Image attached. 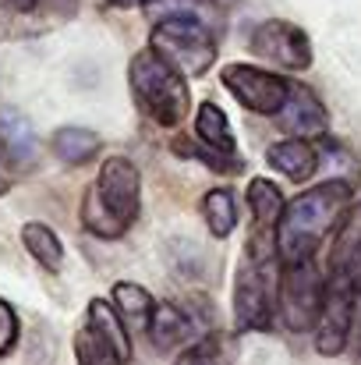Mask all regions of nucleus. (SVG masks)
<instances>
[{
	"label": "nucleus",
	"instance_id": "393cba45",
	"mask_svg": "<svg viewBox=\"0 0 361 365\" xmlns=\"http://www.w3.org/2000/svg\"><path fill=\"white\" fill-rule=\"evenodd\" d=\"M18 330H21V327H18V312L11 309V302L0 298V359L14 351V344H18Z\"/></svg>",
	"mask_w": 361,
	"mask_h": 365
},
{
	"label": "nucleus",
	"instance_id": "4be33fe9",
	"mask_svg": "<svg viewBox=\"0 0 361 365\" xmlns=\"http://www.w3.org/2000/svg\"><path fill=\"white\" fill-rule=\"evenodd\" d=\"M142 11L149 14L152 25L170 21V18H202L216 29V0H142Z\"/></svg>",
	"mask_w": 361,
	"mask_h": 365
},
{
	"label": "nucleus",
	"instance_id": "aec40b11",
	"mask_svg": "<svg viewBox=\"0 0 361 365\" xmlns=\"http://www.w3.org/2000/svg\"><path fill=\"white\" fill-rule=\"evenodd\" d=\"M202 220L213 238H231L238 227V199L231 188H209L202 195Z\"/></svg>",
	"mask_w": 361,
	"mask_h": 365
},
{
	"label": "nucleus",
	"instance_id": "bb28decb",
	"mask_svg": "<svg viewBox=\"0 0 361 365\" xmlns=\"http://www.w3.org/2000/svg\"><path fill=\"white\" fill-rule=\"evenodd\" d=\"M7 192H11V163H7V156L0 149V195H7Z\"/></svg>",
	"mask_w": 361,
	"mask_h": 365
},
{
	"label": "nucleus",
	"instance_id": "ddd939ff",
	"mask_svg": "<svg viewBox=\"0 0 361 365\" xmlns=\"http://www.w3.org/2000/svg\"><path fill=\"white\" fill-rule=\"evenodd\" d=\"M266 163L294 185H305L319 170V145L308 138H280L266 149Z\"/></svg>",
	"mask_w": 361,
	"mask_h": 365
},
{
	"label": "nucleus",
	"instance_id": "a878e982",
	"mask_svg": "<svg viewBox=\"0 0 361 365\" xmlns=\"http://www.w3.org/2000/svg\"><path fill=\"white\" fill-rule=\"evenodd\" d=\"M39 4H46L53 14H61V18H71L75 11H78V0H39Z\"/></svg>",
	"mask_w": 361,
	"mask_h": 365
},
{
	"label": "nucleus",
	"instance_id": "dca6fc26",
	"mask_svg": "<svg viewBox=\"0 0 361 365\" xmlns=\"http://www.w3.org/2000/svg\"><path fill=\"white\" fill-rule=\"evenodd\" d=\"M50 149H53V156H57L61 163H68V167H82V163H89V160H96V156H100L103 138H100L93 128L64 124V128H57V131H53Z\"/></svg>",
	"mask_w": 361,
	"mask_h": 365
},
{
	"label": "nucleus",
	"instance_id": "6e6552de",
	"mask_svg": "<svg viewBox=\"0 0 361 365\" xmlns=\"http://www.w3.org/2000/svg\"><path fill=\"white\" fill-rule=\"evenodd\" d=\"M248 50H251V57H258L280 71H308L312 57H315L308 32L294 21H283V18L258 21L248 36Z\"/></svg>",
	"mask_w": 361,
	"mask_h": 365
},
{
	"label": "nucleus",
	"instance_id": "1a4fd4ad",
	"mask_svg": "<svg viewBox=\"0 0 361 365\" xmlns=\"http://www.w3.org/2000/svg\"><path fill=\"white\" fill-rule=\"evenodd\" d=\"M355 305H358V287L355 280L347 277H333L330 291H326V305H323V316L315 323V351L323 359H337L347 341H351V330H355Z\"/></svg>",
	"mask_w": 361,
	"mask_h": 365
},
{
	"label": "nucleus",
	"instance_id": "0eeeda50",
	"mask_svg": "<svg viewBox=\"0 0 361 365\" xmlns=\"http://www.w3.org/2000/svg\"><path fill=\"white\" fill-rule=\"evenodd\" d=\"M220 82L244 110H251L258 118H276L291 100L294 78H283L280 71H266L258 64H224Z\"/></svg>",
	"mask_w": 361,
	"mask_h": 365
},
{
	"label": "nucleus",
	"instance_id": "a211bd4d",
	"mask_svg": "<svg viewBox=\"0 0 361 365\" xmlns=\"http://www.w3.org/2000/svg\"><path fill=\"white\" fill-rule=\"evenodd\" d=\"M21 245L25 252L50 273H61L64 269V242L57 238V231L50 224H39V220H28L21 227Z\"/></svg>",
	"mask_w": 361,
	"mask_h": 365
},
{
	"label": "nucleus",
	"instance_id": "6ab92c4d",
	"mask_svg": "<svg viewBox=\"0 0 361 365\" xmlns=\"http://www.w3.org/2000/svg\"><path fill=\"white\" fill-rule=\"evenodd\" d=\"M110 302H114V309L120 312V319L131 323V327H138V330H145L149 319H152V312H156L152 294L142 284H135V280H117L114 291H110Z\"/></svg>",
	"mask_w": 361,
	"mask_h": 365
},
{
	"label": "nucleus",
	"instance_id": "5701e85b",
	"mask_svg": "<svg viewBox=\"0 0 361 365\" xmlns=\"http://www.w3.org/2000/svg\"><path fill=\"white\" fill-rule=\"evenodd\" d=\"M174 153L177 156H192V160H202L206 167H213L216 174H241L244 170V160L241 156H224V153H213L209 145H195V142H188V138H177L174 142Z\"/></svg>",
	"mask_w": 361,
	"mask_h": 365
},
{
	"label": "nucleus",
	"instance_id": "7ed1b4c3",
	"mask_svg": "<svg viewBox=\"0 0 361 365\" xmlns=\"http://www.w3.org/2000/svg\"><path fill=\"white\" fill-rule=\"evenodd\" d=\"M280 255L276 242L248 238L234 273V327L238 334H266L276 327L280 312Z\"/></svg>",
	"mask_w": 361,
	"mask_h": 365
},
{
	"label": "nucleus",
	"instance_id": "9b49d317",
	"mask_svg": "<svg viewBox=\"0 0 361 365\" xmlns=\"http://www.w3.org/2000/svg\"><path fill=\"white\" fill-rule=\"evenodd\" d=\"M244 199H248V213H251V238L276 242V227H280V217L287 210L280 185H273L269 178H251L244 188Z\"/></svg>",
	"mask_w": 361,
	"mask_h": 365
},
{
	"label": "nucleus",
	"instance_id": "412c9836",
	"mask_svg": "<svg viewBox=\"0 0 361 365\" xmlns=\"http://www.w3.org/2000/svg\"><path fill=\"white\" fill-rule=\"evenodd\" d=\"M75 359L78 365H124L127 359L120 355V348L93 323H85L75 334Z\"/></svg>",
	"mask_w": 361,
	"mask_h": 365
},
{
	"label": "nucleus",
	"instance_id": "4468645a",
	"mask_svg": "<svg viewBox=\"0 0 361 365\" xmlns=\"http://www.w3.org/2000/svg\"><path fill=\"white\" fill-rule=\"evenodd\" d=\"M145 334H149L156 351H174V348H181V344H188L195 337V316L184 312L174 302H163V305H156Z\"/></svg>",
	"mask_w": 361,
	"mask_h": 365
},
{
	"label": "nucleus",
	"instance_id": "39448f33",
	"mask_svg": "<svg viewBox=\"0 0 361 365\" xmlns=\"http://www.w3.org/2000/svg\"><path fill=\"white\" fill-rule=\"evenodd\" d=\"M149 46L159 57H167L184 78H202L220 53L216 29L202 18H170V21L152 25Z\"/></svg>",
	"mask_w": 361,
	"mask_h": 365
},
{
	"label": "nucleus",
	"instance_id": "9d476101",
	"mask_svg": "<svg viewBox=\"0 0 361 365\" xmlns=\"http://www.w3.org/2000/svg\"><path fill=\"white\" fill-rule=\"evenodd\" d=\"M273 121L287 131V138H308V142H315V138L326 135L330 114H326L323 100H319L308 86L291 82V100H287V107H283Z\"/></svg>",
	"mask_w": 361,
	"mask_h": 365
},
{
	"label": "nucleus",
	"instance_id": "c756f323",
	"mask_svg": "<svg viewBox=\"0 0 361 365\" xmlns=\"http://www.w3.org/2000/svg\"><path fill=\"white\" fill-rule=\"evenodd\" d=\"M358 365H361V348H358Z\"/></svg>",
	"mask_w": 361,
	"mask_h": 365
},
{
	"label": "nucleus",
	"instance_id": "f03ea898",
	"mask_svg": "<svg viewBox=\"0 0 361 365\" xmlns=\"http://www.w3.org/2000/svg\"><path fill=\"white\" fill-rule=\"evenodd\" d=\"M142 213V174L127 156H107L100 163L96 181L82 195V227L93 238L117 242L124 238Z\"/></svg>",
	"mask_w": 361,
	"mask_h": 365
},
{
	"label": "nucleus",
	"instance_id": "b1692460",
	"mask_svg": "<svg viewBox=\"0 0 361 365\" xmlns=\"http://www.w3.org/2000/svg\"><path fill=\"white\" fill-rule=\"evenodd\" d=\"M224 344H227V341H224L220 334H213V337H206V341L192 344V348L177 359V365H231Z\"/></svg>",
	"mask_w": 361,
	"mask_h": 365
},
{
	"label": "nucleus",
	"instance_id": "20e7f679",
	"mask_svg": "<svg viewBox=\"0 0 361 365\" xmlns=\"http://www.w3.org/2000/svg\"><path fill=\"white\" fill-rule=\"evenodd\" d=\"M127 86H131V100L135 107L159 128H177L192 114V89L188 78L167 61L159 57L152 46L138 50L127 64Z\"/></svg>",
	"mask_w": 361,
	"mask_h": 365
},
{
	"label": "nucleus",
	"instance_id": "423d86ee",
	"mask_svg": "<svg viewBox=\"0 0 361 365\" xmlns=\"http://www.w3.org/2000/svg\"><path fill=\"white\" fill-rule=\"evenodd\" d=\"M326 291H330V284L319 273L315 259L283 266L280 269V302H276L280 323L291 334L315 330V323L323 316V305H326Z\"/></svg>",
	"mask_w": 361,
	"mask_h": 365
},
{
	"label": "nucleus",
	"instance_id": "f3484780",
	"mask_svg": "<svg viewBox=\"0 0 361 365\" xmlns=\"http://www.w3.org/2000/svg\"><path fill=\"white\" fill-rule=\"evenodd\" d=\"M195 138L202 145H209L213 153H224V156H238V138H234V128L227 121L224 107H216L213 100H202L195 107Z\"/></svg>",
	"mask_w": 361,
	"mask_h": 365
},
{
	"label": "nucleus",
	"instance_id": "f8f14e48",
	"mask_svg": "<svg viewBox=\"0 0 361 365\" xmlns=\"http://www.w3.org/2000/svg\"><path fill=\"white\" fill-rule=\"evenodd\" d=\"M0 149L14 170H28L39 160V138L28 118L14 107H0Z\"/></svg>",
	"mask_w": 361,
	"mask_h": 365
},
{
	"label": "nucleus",
	"instance_id": "cd10ccee",
	"mask_svg": "<svg viewBox=\"0 0 361 365\" xmlns=\"http://www.w3.org/2000/svg\"><path fill=\"white\" fill-rule=\"evenodd\" d=\"M0 4H7V7H14V11H32L39 0H0Z\"/></svg>",
	"mask_w": 361,
	"mask_h": 365
},
{
	"label": "nucleus",
	"instance_id": "f257e3e1",
	"mask_svg": "<svg viewBox=\"0 0 361 365\" xmlns=\"http://www.w3.org/2000/svg\"><path fill=\"white\" fill-rule=\"evenodd\" d=\"M355 206V188L344 178H330L301 192L287 202L280 227H276V255L280 266H294L305 259H315L319 245L333 235V227L344 224L347 210Z\"/></svg>",
	"mask_w": 361,
	"mask_h": 365
},
{
	"label": "nucleus",
	"instance_id": "2eb2a0df",
	"mask_svg": "<svg viewBox=\"0 0 361 365\" xmlns=\"http://www.w3.org/2000/svg\"><path fill=\"white\" fill-rule=\"evenodd\" d=\"M330 269L333 277H355L361 269V202H355L337 227V242L330 248Z\"/></svg>",
	"mask_w": 361,
	"mask_h": 365
},
{
	"label": "nucleus",
	"instance_id": "c85d7f7f",
	"mask_svg": "<svg viewBox=\"0 0 361 365\" xmlns=\"http://www.w3.org/2000/svg\"><path fill=\"white\" fill-rule=\"evenodd\" d=\"M142 0H110V7H120V11H127V7H138Z\"/></svg>",
	"mask_w": 361,
	"mask_h": 365
}]
</instances>
